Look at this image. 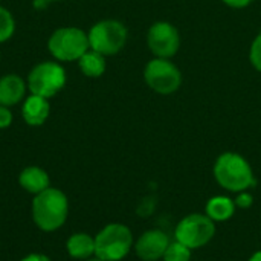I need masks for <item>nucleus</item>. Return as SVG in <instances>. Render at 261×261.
<instances>
[{"label":"nucleus","mask_w":261,"mask_h":261,"mask_svg":"<svg viewBox=\"0 0 261 261\" xmlns=\"http://www.w3.org/2000/svg\"><path fill=\"white\" fill-rule=\"evenodd\" d=\"M18 184H20V187H21L24 191H28V193H31V194H34V196H37V194H40L41 191H44V190L49 188L50 180H49V174H47L43 168L35 167V165H31V167H26V168L20 173V176H18Z\"/></svg>","instance_id":"nucleus-13"},{"label":"nucleus","mask_w":261,"mask_h":261,"mask_svg":"<svg viewBox=\"0 0 261 261\" xmlns=\"http://www.w3.org/2000/svg\"><path fill=\"white\" fill-rule=\"evenodd\" d=\"M87 35L92 50L99 52L104 57H110V55H116L124 49L127 43L128 31L122 21L107 18L95 23Z\"/></svg>","instance_id":"nucleus-4"},{"label":"nucleus","mask_w":261,"mask_h":261,"mask_svg":"<svg viewBox=\"0 0 261 261\" xmlns=\"http://www.w3.org/2000/svg\"><path fill=\"white\" fill-rule=\"evenodd\" d=\"M26 93V83L15 73H8L0 78V104L11 107L18 104Z\"/></svg>","instance_id":"nucleus-11"},{"label":"nucleus","mask_w":261,"mask_h":261,"mask_svg":"<svg viewBox=\"0 0 261 261\" xmlns=\"http://www.w3.org/2000/svg\"><path fill=\"white\" fill-rule=\"evenodd\" d=\"M49 2H57V0H49Z\"/></svg>","instance_id":"nucleus-27"},{"label":"nucleus","mask_w":261,"mask_h":261,"mask_svg":"<svg viewBox=\"0 0 261 261\" xmlns=\"http://www.w3.org/2000/svg\"><path fill=\"white\" fill-rule=\"evenodd\" d=\"M135 245L133 234L124 223H109L95 237V257L104 261L124 260Z\"/></svg>","instance_id":"nucleus-3"},{"label":"nucleus","mask_w":261,"mask_h":261,"mask_svg":"<svg viewBox=\"0 0 261 261\" xmlns=\"http://www.w3.org/2000/svg\"><path fill=\"white\" fill-rule=\"evenodd\" d=\"M216 236V222L206 214L193 213L185 216L174 229V239L191 251L206 246Z\"/></svg>","instance_id":"nucleus-6"},{"label":"nucleus","mask_w":261,"mask_h":261,"mask_svg":"<svg viewBox=\"0 0 261 261\" xmlns=\"http://www.w3.org/2000/svg\"><path fill=\"white\" fill-rule=\"evenodd\" d=\"M66 84V72L55 61H43L32 67L28 75V87L32 95L52 98Z\"/></svg>","instance_id":"nucleus-8"},{"label":"nucleus","mask_w":261,"mask_h":261,"mask_svg":"<svg viewBox=\"0 0 261 261\" xmlns=\"http://www.w3.org/2000/svg\"><path fill=\"white\" fill-rule=\"evenodd\" d=\"M49 110H50V106L46 98L38 96V95H31L23 102L21 116L28 125L37 127V125L44 124V121L49 116Z\"/></svg>","instance_id":"nucleus-12"},{"label":"nucleus","mask_w":261,"mask_h":261,"mask_svg":"<svg viewBox=\"0 0 261 261\" xmlns=\"http://www.w3.org/2000/svg\"><path fill=\"white\" fill-rule=\"evenodd\" d=\"M144 80L147 86L159 95H171L182 86L180 69L167 58H153L145 64Z\"/></svg>","instance_id":"nucleus-7"},{"label":"nucleus","mask_w":261,"mask_h":261,"mask_svg":"<svg viewBox=\"0 0 261 261\" xmlns=\"http://www.w3.org/2000/svg\"><path fill=\"white\" fill-rule=\"evenodd\" d=\"M69 216V200L58 188H47L34 196L32 219L34 223L44 232L60 229Z\"/></svg>","instance_id":"nucleus-2"},{"label":"nucleus","mask_w":261,"mask_h":261,"mask_svg":"<svg viewBox=\"0 0 261 261\" xmlns=\"http://www.w3.org/2000/svg\"><path fill=\"white\" fill-rule=\"evenodd\" d=\"M164 261H191V249L177 240L171 242L162 257Z\"/></svg>","instance_id":"nucleus-17"},{"label":"nucleus","mask_w":261,"mask_h":261,"mask_svg":"<svg viewBox=\"0 0 261 261\" xmlns=\"http://www.w3.org/2000/svg\"><path fill=\"white\" fill-rule=\"evenodd\" d=\"M249 61L255 70L261 72V32L254 38L249 49Z\"/></svg>","instance_id":"nucleus-19"},{"label":"nucleus","mask_w":261,"mask_h":261,"mask_svg":"<svg viewBox=\"0 0 261 261\" xmlns=\"http://www.w3.org/2000/svg\"><path fill=\"white\" fill-rule=\"evenodd\" d=\"M213 174L223 190L236 194L249 191L257 184L251 164L242 154L234 151H225L216 159Z\"/></svg>","instance_id":"nucleus-1"},{"label":"nucleus","mask_w":261,"mask_h":261,"mask_svg":"<svg viewBox=\"0 0 261 261\" xmlns=\"http://www.w3.org/2000/svg\"><path fill=\"white\" fill-rule=\"evenodd\" d=\"M78 66L80 70L89 76V78H98L106 72V57L101 55L99 52H95L92 49H89L80 60H78Z\"/></svg>","instance_id":"nucleus-16"},{"label":"nucleus","mask_w":261,"mask_h":261,"mask_svg":"<svg viewBox=\"0 0 261 261\" xmlns=\"http://www.w3.org/2000/svg\"><path fill=\"white\" fill-rule=\"evenodd\" d=\"M12 122V113L9 107L0 104V128H8Z\"/></svg>","instance_id":"nucleus-21"},{"label":"nucleus","mask_w":261,"mask_h":261,"mask_svg":"<svg viewBox=\"0 0 261 261\" xmlns=\"http://www.w3.org/2000/svg\"><path fill=\"white\" fill-rule=\"evenodd\" d=\"M47 49L58 61H78L89 49V35L80 28H60L47 41Z\"/></svg>","instance_id":"nucleus-5"},{"label":"nucleus","mask_w":261,"mask_h":261,"mask_svg":"<svg viewBox=\"0 0 261 261\" xmlns=\"http://www.w3.org/2000/svg\"><path fill=\"white\" fill-rule=\"evenodd\" d=\"M236 202L234 199L228 196H214L206 202L205 206V214L213 220V222H226L236 214Z\"/></svg>","instance_id":"nucleus-14"},{"label":"nucleus","mask_w":261,"mask_h":261,"mask_svg":"<svg viewBox=\"0 0 261 261\" xmlns=\"http://www.w3.org/2000/svg\"><path fill=\"white\" fill-rule=\"evenodd\" d=\"M170 243L171 240L167 232L161 229H148L135 242L133 249L139 260L159 261L162 260Z\"/></svg>","instance_id":"nucleus-10"},{"label":"nucleus","mask_w":261,"mask_h":261,"mask_svg":"<svg viewBox=\"0 0 261 261\" xmlns=\"http://www.w3.org/2000/svg\"><path fill=\"white\" fill-rule=\"evenodd\" d=\"M49 0H34V8L35 9H44L47 6Z\"/></svg>","instance_id":"nucleus-24"},{"label":"nucleus","mask_w":261,"mask_h":261,"mask_svg":"<svg viewBox=\"0 0 261 261\" xmlns=\"http://www.w3.org/2000/svg\"><path fill=\"white\" fill-rule=\"evenodd\" d=\"M147 46L156 58L171 60L180 47V35L170 21H156L148 28Z\"/></svg>","instance_id":"nucleus-9"},{"label":"nucleus","mask_w":261,"mask_h":261,"mask_svg":"<svg viewBox=\"0 0 261 261\" xmlns=\"http://www.w3.org/2000/svg\"><path fill=\"white\" fill-rule=\"evenodd\" d=\"M236 202V206L240 208V210H248L252 206L254 203V197L249 191H242V193H237V197L234 199Z\"/></svg>","instance_id":"nucleus-20"},{"label":"nucleus","mask_w":261,"mask_h":261,"mask_svg":"<svg viewBox=\"0 0 261 261\" xmlns=\"http://www.w3.org/2000/svg\"><path fill=\"white\" fill-rule=\"evenodd\" d=\"M20 261H52L49 257L43 255V254H29L24 258H21Z\"/></svg>","instance_id":"nucleus-23"},{"label":"nucleus","mask_w":261,"mask_h":261,"mask_svg":"<svg viewBox=\"0 0 261 261\" xmlns=\"http://www.w3.org/2000/svg\"><path fill=\"white\" fill-rule=\"evenodd\" d=\"M66 251L75 260H89L95 255V237L84 232H76L67 239Z\"/></svg>","instance_id":"nucleus-15"},{"label":"nucleus","mask_w":261,"mask_h":261,"mask_svg":"<svg viewBox=\"0 0 261 261\" xmlns=\"http://www.w3.org/2000/svg\"><path fill=\"white\" fill-rule=\"evenodd\" d=\"M225 5H228L229 8H234V9H243L246 6H249L254 0H222Z\"/></svg>","instance_id":"nucleus-22"},{"label":"nucleus","mask_w":261,"mask_h":261,"mask_svg":"<svg viewBox=\"0 0 261 261\" xmlns=\"http://www.w3.org/2000/svg\"><path fill=\"white\" fill-rule=\"evenodd\" d=\"M14 31H15V21L12 14L6 8L0 6V43L8 41L12 37Z\"/></svg>","instance_id":"nucleus-18"},{"label":"nucleus","mask_w":261,"mask_h":261,"mask_svg":"<svg viewBox=\"0 0 261 261\" xmlns=\"http://www.w3.org/2000/svg\"><path fill=\"white\" fill-rule=\"evenodd\" d=\"M248 261H261V251H257V252H254L251 257H249V260Z\"/></svg>","instance_id":"nucleus-25"},{"label":"nucleus","mask_w":261,"mask_h":261,"mask_svg":"<svg viewBox=\"0 0 261 261\" xmlns=\"http://www.w3.org/2000/svg\"><path fill=\"white\" fill-rule=\"evenodd\" d=\"M86 261H104V260H101V258L95 257V258H89V260H86Z\"/></svg>","instance_id":"nucleus-26"}]
</instances>
